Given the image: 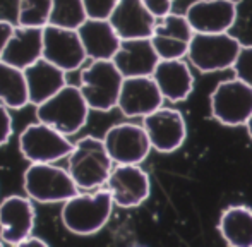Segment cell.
<instances>
[{"instance_id": "1", "label": "cell", "mask_w": 252, "mask_h": 247, "mask_svg": "<svg viewBox=\"0 0 252 247\" xmlns=\"http://www.w3.org/2000/svg\"><path fill=\"white\" fill-rule=\"evenodd\" d=\"M112 168L113 160L106 151L103 137H81L67 156V170L79 190H96L106 185Z\"/></svg>"}, {"instance_id": "2", "label": "cell", "mask_w": 252, "mask_h": 247, "mask_svg": "<svg viewBox=\"0 0 252 247\" xmlns=\"http://www.w3.org/2000/svg\"><path fill=\"white\" fill-rule=\"evenodd\" d=\"M62 223L74 235H93L100 232L110 220L113 210V197L108 189L94 192H77L62 203Z\"/></svg>"}, {"instance_id": "3", "label": "cell", "mask_w": 252, "mask_h": 247, "mask_svg": "<svg viewBox=\"0 0 252 247\" xmlns=\"http://www.w3.org/2000/svg\"><path fill=\"white\" fill-rule=\"evenodd\" d=\"M90 105L79 86L65 84L59 93L36 107L38 121L48 124L65 136L79 132L90 117Z\"/></svg>"}, {"instance_id": "4", "label": "cell", "mask_w": 252, "mask_h": 247, "mask_svg": "<svg viewBox=\"0 0 252 247\" xmlns=\"http://www.w3.org/2000/svg\"><path fill=\"white\" fill-rule=\"evenodd\" d=\"M24 192L41 204L65 203L79 192L67 168L53 163H30L23 175Z\"/></svg>"}, {"instance_id": "5", "label": "cell", "mask_w": 252, "mask_h": 247, "mask_svg": "<svg viewBox=\"0 0 252 247\" xmlns=\"http://www.w3.org/2000/svg\"><path fill=\"white\" fill-rule=\"evenodd\" d=\"M124 79L113 61H91L81 70L79 88L91 110L110 112L119 105Z\"/></svg>"}, {"instance_id": "6", "label": "cell", "mask_w": 252, "mask_h": 247, "mask_svg": "<svg viewBox=\"0 0 252 247\" xmlns=\"http://www.w3.org/2000/svg\"><path fill=\"white\" fill-rule=\"evenodd\" d=\"M240 48L242 43L228 31L194 33L187 57L199 72H218L233 67Z\"/></svg>"}, {"instance_id": "7", "label": "cell", "mask_w": 252, "mask_h": 247, "mask_svg": "<svg viewBox=\"0 0 252 247\" xmlns=\"http://www.w3.org/2000/svg\"><path fill=\"white\" fill-rule=\"evenodd\" d=\"M74 144L65 134L38 121L19 134V151L30 163H55L67 158Z\"/></svg>"}, {"instance_id": "8", "label": "cell", "mask_w": 252, "mask_h": 247, "mask_svg": "<svg viewBox=\"0 0 252 247\" xmlns=\"http://www.w3.org/2000/svg\"><path fill=\"white\" fill-rule=\"evenodd\" d=\"M211 115L223 125H246L252 115V86L237 79L221 81L209 96Z\"/></svg>"}, {"instance_id": "9", "label": "cell", "mask_w": 252, "mask_h": 247, "mask_svg": "<svg viewBox=\"0 0 252 247\" xmlns=\"http://www.w3.org/2000/svg\"><path fill=\"white\" fill-rule=\"evenodd\" d=\"M103 141L115 165H139L153 150L143 124H115L105 132Z\"/></svg>"}, {"instance_id": "10", "label": "cell", "mask_w": 252, "mask_h": 247, "mask_svg": "<svg viewBox=\"0 0 252 247\" xmlns=\"http://www.w3.org/2000/svg\"><path fill=\"white\" fill-rule=\"evenodd\" d=\"M43 57L65 72L83 67L88 59L77 30L47 24L43 28Z\"/></svg>"}, {"instance_id": "11", "label": "cell", "mask_w": 252, "mask_h": 247, "mask_svg": "<svg viewBox=\"0 0 252 247\" xmlns=\"http://www.w3.org/2000/svg\"><path fill=\"white\" fill-rule=\"evenodd\" d=\"M143 125L150 136L153 150L159 153H173L184 144L187 136L186 119L177 108L159 107L143 117Z\"/></svg>"}, {"instance_id": "12", "label": "cell", "mask_w": 252, "mask_h": 247, "mask_svg": "<svg viewBox=\"0 0 252 247\" xmlns=\"http://www.w3.org/2000/svg\"><path fill=\"white\" fill-rule=\"evenodd\" d=\"M113 203L120 208L141 206L150 197V177L139 165H115L106 181Z\"/></svg>"}, {"instance_id": "13", "label": "cell", "mask_w": 252, "mask_h": 247, "mask_svg": "<svg viewBox=\"0 0 252 247\" xmlns=\"http://www.w3.org/2000/svg\"><path fill=\"white\" fill-rule=\"evenodd\" d=\"M31 197L9 196L0 203V239L9 246H21L33 234L36 211Z\"/></svg>"}, {"instance_id": "14", "label": "cell", "mask_w": 252, "mask_h": 247, "mask_svg": "<svg viewBox=\"0 0 252 247\" xmlns=\"http://www.w3.org/2000/svg\"><path fill=\"white\" fill-rule=\"evenodd\" d=\"M192 36L194 30L187 21L186 14L180 16L170 12L156 23L151 41L159 59H182L189 52Z\"/></svg>"}, {"instance_id": "15", "label": "cell", "mask_w": 252, "mask_h": 247, "mask_svg": "<svg viewBox=\"0 0 252 247\" xmlns=\"http://www.w3.org/2000/svg\"><path fill=\"white\" fill-rule=\"evenodd\" d=\"M163 100L165 96L153 76L126 77L117 108H120L126 117H146L161 107Z\"/></svg>"}, {"instance_id": "16", "label": "cell", "mask_w": 252, "mask_h": 247, "mask_svg": "<svg viewBox=\"0 0 252 247\" xmlns=\"http://www.w3.org/2000/svg\"><path fill=\"white\" fill-rule=\"evenodd\" d=\"M194 33H226L237 21L233 0H196L186 10Z\"/></svg>"}, {"instance_id": "17", "label": "cell", "mask_w": 252, "mask_h": 247, "mask_svg": "<svg viewBox=\"0 0 252 247\" xmlns=\"http://www.w3.org/2000/svg\"><path fill=\"white\" fill-rule=\"evenodd\" d=\"M108 21L120 40L151 38L156 26V17L143 0H119Z\"/></svg>"}, {"instance_id": "18", "label": "cell", "mask_w": 252, "mask_h": 247, "mask_svg": "<svg viewBox=\"0 0 252 247\" xmlns=\"http://www.w3.org/2000/svg\"><path fill=\"white\" fill-rule=\"evenodd\" d=\"M112 61L124 77L153 76L159 62V55L153 47L151 38H134L122 40Z\"/></svg>"}, {"instance_id": "19", "label": "cell", "mask_w": 252, "mask_h": 247, "mask_svg": "<svg viewBox=\"0 0 252 247\" xmlns=\"http://www.w3.org/2000/svg\"><path fill=\"white\" fill-rule=\"evenodd\" d=\"M153 79L161 94L170 101H184L194 90V77L182 59H159Z\"/></svg>"}, {"instance_id": "20", "label": "cell", "mask_w": 252, "mask_h": 247, "mask_svg": "<svg viewBox=\"0 0 252 247\" xmlns=\"http://www.w3.org/2000/svg\"><path fill=\"white\" fill-rule=\"evenodd\" d=\"M86 50L88 59L91 61H112L117 54L120 43V36L113 30L108 19H91L88 17L77 30Z\"/></svg>"}, {"instance_id": "21", "label": "cell", "mask_w": 252, "mask_h": 247, "mask_svg": "<svg viewBox=\"0 0 252 247\" xmlns=\"http://www.w3.org/2000/svg\"><path fill=\"white\" fill-rule=\"evenodd\" d=\"M65 70L57 67L55 63L47 61L45 57L38 59L34 63L24 69L28 83V93H30V105H41L59 93L65 86Z\"/></svg>"}, {"instance_id": "22", "label": "cell", "mask_w": 252, "mask_h": 247, "mask_svg": "<svg viewBox=\"0 0 252 247\" xmlns=\"http://www.w3.org/2000/svg\"><path fill=\"white\" fill-rule=\"evenodd\" d=\"M41 57H43V28L17 24L0 59L24 70Z\"/></svg>"}, {"instance_id": "23", "label": "cell", "mask_w": 252, "mask_h": 247, "mask_svg": "<svg viewBox=\"0 0 252 247\" xmlns=\"http://www.w3.org/2000/svg\"><path fill=\"white\" fill-rule=\"evenodd\" d=\"M218 230L232 247H252V210L249 206H228L221 213Z\"/></svg>"}, {"instance_id": "24", "label": "cell", "mask_w": 252, "mask_h": 247, "mask_svg": "<svg viewBox=\"0 0 252 247\" xmlns=\"http://www.w3.org/2000/svg\"><path fill=\"white\" fill-rule=\"evenodd\" d=\"M0 101L10 110L30 105V93L24 70L0 59Z\"/></svg>"}, {"instance_id": "25", "label": "cell", "mask_w": 252, "mask_h": 247, "mask_svg": "<svg viewBox=\"0 0 252 247\" xmlns=\"http://www.w3.org/2000/svg\"><path fill=\"white\" fill-rule=\"evenodd\" d=\"M88 19L83 0H52V12L48 24L67 30H79Z\"/></svg>"}, {"instance_id": "26", "label": "cell", "mask_w": 252, "mask_h": 247, "mask_svg": "<svg viewBox=\"0 0 252 247\" xmlns=\"http://www.w3.org/2000/svg\"><path fill=\"white\" fill-rule=\"evenodd\" d=\"M52 12V0H17L19 26L45 28Z\"/></svg>"}, {"instance_id": "27", "label": "cell", "mask_w": 252, "mask_h": 247, "mask_svg": "<svg viewBox=\"0 0 252 247\" xmlns=\"http://www.w3.org/2000/svg\"><path fill=\"white\" fill-rule=\"evenodd\" d=\"M232 69L240 81L252 86V45H242Z\"/></svg>"}, {"instance_id": "28", "label": "cell", "mask_w": 252, "mask_h": 247, "mask_svg": "<svg viewBox=\"0 0 252 247\" xmlns=\"http://www.w3.org/2000/svg\"><path fill=\"white\" fill-rule=\"evenodd\" d=\"M88 17L91 19H108L119 0H83Z\"/></svg>"}, {"instance_id": "29", "label": "cell", "mask_w": 252, "mask_h": 247, "mask_svg": "<svg viewBox=\"0 0 252 247\" xmlns=\"http://www.w3.org/2000/svg\"><path fill=\"white\" fill-rule=\"evenodd\" d=\"M10 108L0 101V148L9 143L12 136V117H10Z\"/></svg>"}, {"instance_id": "30", "label": "cell", "mask_w": 252, "mask_h": 247, "mask_svg": "<svg viewBox=\"0 0 252 247\" xmlns=\"http://www.w3.org/2000/svg\"><path fill=\"white\" fill-rule=\"evenodd\" d=\"M146 3V7L150 9V12L156 19H161V17L168 16L172 12V7L175 0H143Z\"/></svg>"}, {"instance_id": "31", "label": "cell", "mask_w": 252, "mask_h": 247, "mask_svg": "<svg viewBox=\"0 0 252 247\" xmlns=\"http://www.w3.org/2000/svg\"><path fill=\"white\" fill-rule=\"evenodd\" d=\"M14 28L16 26H14L12 23H9V21H5V19H0V57H2L3 50H5L7 41L12 36Z\"/></svg>"}, {"instance_id": "32", "label": "cell", "mask_w": 252, "mask_h": 247, "mask_svg": "<svg viewBox=\"0 0 252 247\" xmlns=\"http://www.w3.org/2000/svg\"><path fill=\"white\" fill-rule=\"evenodd\" d=\"M21 246H43V247H47L48 244L43 241V239H40V237H34V235L31 234V235H28V237L24 239V241H23V244H21Z\"/></svg>"}, {"instance_id": "33", "label": "cell", "mask_w": 252, "mask_h": 247, "mask_svg": "<svg viewBox=\"0 0 252 247\" xmlns=\"http://www.w3.org/2000/svg\"><path fill=\"white\" fill-rule=\"evenodd\" d=\"M246 127H247V134H249V137H251V139H252V115H251V117H249V121H247Z\"/></svg>"}, {"instance_id": "34", "label": "cell", "mask_w": 252, "mask_h": 247, "mask_svg": "<svg viewBox=\"0 0 252 247\" xmlns=\"http://www.w3.org/2000/svg\"><path fill=\"white\" fill-rule=\"evenodd\" d=\"M3 244H5V242H3L2 239H0V246H3Z\"/></svg>"}]
</instances>
